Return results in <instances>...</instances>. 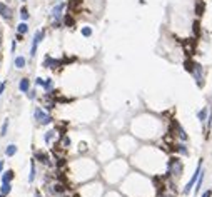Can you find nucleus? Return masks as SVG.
<instances>
[{
  "label": "nucleus",
  "mask_w": 212,
  "mask_h": 197,
  "mask_svg": "<svg viewBox=\"0 0 212 197\" xmlns=\"http://www.w3.org/2000/svg\"><path fill=\"white\" fill-rule=\"evenodd\" d=\"M172 152L175 154H182V155H189V149H187V145L184 142H175L174 145H172Z\"/></svg>",
  "instance_id": "6e6552de"
},
{
  "label": "nucleus",
  "mask_w": 212,
  "mask_h": 197,
  "mask_svg": "<svg viewBox=\"0 0 212 197\" xmlns=\"http://www.w3.org/2000/svg\"><path fill=\"white\" fill-rule=\"evenodd\" d=\"M54 135H55V130H48V132H45V135H44V140H45L47 144H50L52 139H54Z\"/></svg>",
  "instance_id": "5701e85b"
},
{
  "label": "nucleus",
  "mask_w": 212,
  "mask_h": 197,
  "mask_svg": "<svg viewBox=\"0 0 212 197\" xmlns=\"http://www.w3.org/2000/svg\"><path fill=\"white\" fill-rule=\"evenodd\" d=\"M52 87H54V82H52V79H47L45 82H44V89H45L47 92H48V90H52Z\"/></svg>",
  "instance_id": "cd10ccee"
},
{
  "label": "nucleus",
  "mask_w": 212,
  "mask_h": 197,
  "mask_svg": "<svg viewBox=\"0 0 212 197\" xmlns=\"http://www.w3.org/2000/svg\"><path fill=\"white\" fill-rule=\"evenodd\" d=\"M202 197H212V191H210V189H209V191H206L202 194Z\"/></svg>",
  "instance_id": "2f4dec72"
},
{
  "label": "nucleus",
  "mask_w": 212,
  "mask_h": 197,
  "mask_svg": "<svg viewBox=\"0 0 212 197\" xmlns=\"http://www.w3.org/2000/svg\"><path fill=\"white\" fill-rule=\"evenodd\" d=\"M15 67H17V69H23V67H25V59H23V57H17V59H15Z\"/></svg>",
  "instance_id": "393cba45"
},
{
  "label": "nucleus",
  "mask_w": 212,
  "mask_h": 197,
  "mask_svg": "<svg viewBox=\"0 0 212 197\" xmlns=\"http://www.w3.org/2000/svg\"><path fill=\"white\" fill-rule=\"evenodd\" d=\"M2 197H7V195H2Z\"/></svg>",
  "instance_id": "4c0bfd02"
},
{
  "label": "nucleus",
  "mask_w": 212,
  "mask_h": 197,
  "mask_svg": "<svg viewBox=\"0 0 212 197\" xmlns=\"http://www.w3.org/2000/svg\"><path fill=\"white\" fill-rule=\"evenodd\" d=\"M35 82H37V85H44V82H45V80L40 79V77H37V80H35Z\"/></svg>",
  "instance_id": "473e14b6"
},
{
  "label": "nucleus",
  "mask_w": 212,
  "mask_h": 197,
  "mask_svg": "<svg viewBox=\"0 0 212 197\" xmlns=\"http://www.w3.org/2000/svg\"><path fill=\"white\" fill-rule=\"evenodd\" d=\"M19 89L22 90V92H28L30 90V80L28 79H22L19 82Z\"/></svg>",
  "instance_id": "dca6fc26"
},
{
  "label": "nucleus",
  "mask_w": 212,
  "mask_h": 197,
  "mask_svg": "<svg viewBox=\"0 0 212 197\" xmlns=\"http://www.w3.org/2000/svg\"><path fill=\"white\" fill-rule=\"evenodd\" d=\"M0 14H2V17L5 19V20H10L12 19V10L7 5H3V3H0Z\"/></svg>",
  "instance_id": "4468645a"
},
{
  "label": "nucleus",
  "mask_w": 212,
  "mask_h": 197,
  "mask_svg": "<svg viewBox=\"0 0 212 197\" xmlns=\"http://www.w3.org/2000/svg\"><path fill=\"white\" fill-rule=\"evenodd\" d=\"M202 14H204V0H197V3H195V15L201 17Z\"/></svg>",
  "instance_id": "f3484780"
},
{
  "label": "nucleus",
  "mask_w": 212,
  "mask_h": 197,
  "mask_svg": "<svg viewBox=\"0 0 212 197\" xmlns=\"http://www.w3.org/2000/svg\"><path fill=\"white\" fill-rule=\"evenodd\" d=\"M60 139H62V142H64L65 149H67V147H70V139H69L67 135H64V137H60Z\"/></svg>",
  "instance_id": "7c9ffc66"
},
{
  "label": "nucleus",
  "mask_w": 212,
  "mask_h": 197,
  "mask_svg": "<svg viewBox=\"0 0 212 197\" xmlns=\"http://www.w3.org/2000/svg\"><path fill=\"white\" fill-rule=\"evenodd\" d=\"M182 172H184V164L177 155H172L167 161V175L169 177H181Z\"/></svg>",
  "instance_id": "f257e3e1"
},
{
  "label": "nucleus",
  "mask_w": 212,
  "mask_h": 197,
  "mask_svg": "<svg viewBox=\"0 0 212 197\" xmlns=\"http://www.w3.org/2000/svg\"><path fill=\"white\" fill-rule=\"evenodd\" d=\"M2 169H3V161H0V172H2Z\"/></svg>",
  "instance_id": "c9c22d12"
},
{
  "label": "nucleus",
  "mask_w": 212,
  "mask_h": 197,
  "mask_svg": "<svg viewBox=\"0 0 212 197\" xmlns=\"http://www.w3.org/2000/svg\"><path fill=\"white\" fill-rule=\"evenodd\" d=\"M65 189H67V187H65L62 182H57L55 186H52L50 192H52V194H55V195H62L64 192H65Z\"/></svg>",
  "instance_id": "f8f14e48"
},
{
  "label": "nucleus",
  "mask_w": 212,
  "mask_h": 197,
  "mask_svg": "<svg viewBox=\"0 0 212 197\" xmlns=\"http://www.w3.org/2000/svg\"><path fill=\"white\" fill-rule=\"evenodd\" d=\"M182 47H184V54L187 57H192L195 54V39H189L182 42Z\"/></svg>",
  "instance_id": "39448f33"
},
{
  "label": "nucleus",
  "mask_w": 212,
  "mask_h": 197,
  "mask_svg": "<svg viewBox=\"0 0 212 197\" xmlns=\"http://www.w3.org/2000/svg\"><path fill=\"white\" fill-rule=\"evenodd\" d=\"M27 30H28V25H27V23L25 22H22V23H19V27H17V32H19V34H27Z\"/></svg>",
  "instance_id": "b1692460"
},
{
  "label": "nucleus",
  "mask_w": 212,
  "mask_h": 197,
  "mask_svg": "<svg viewBox=\"0 0 212 197\" xmlns=\"http://www.w3.org/2000/svg\"><path fill=\"white\" fill-rule=\"evenodd\" d=\"M44 30H39L37 34L34 35V42H32V50H30V55L32 57H35V52H37V47H39V44H40V40L44 39Z\"/></svg>",
  "instance_id": "423d86ee"
},
{
  "label": "nucleus",
  "mask_w": 212,
  "mask_h": 197,
  "mask_svg": "<svg viewBox=\"0 0 212 197\" xmlns=\"http://www.w3.org/2000/svg\"><path fill=\"white\" fill-rule=\"evenodd\" d=\"M10 191H12V186H10V182H5V184H2V187H0V192H2V195H9V194H10Z\"/></svg>",
  "instance_id": "a211bd4d"
},
{
  "label": "nucleus",
  "mask_w": 212,
  "mask_h": 197,
  "mask_svg": "<svg viewBox=\"0 0 212 197\" xmlns=\"http://www.w3.org/2000/svg\"><path fill=\"white\" fill-rule=\"evenodd\" d=\"M202 182H204V170L201 172V175H199V180H197V187H195V194H199V192H201Z\"/></svg>",
  "instance_id": "a878e982"
},
{
  "label": "nucleus",
  "mask_w": 212,
  "mask_h": 197,
  "mask_svg": "<svg viewBox=\"0 0 212 197\" xmlns=\"http://www.w3.org/2000/svg\"><path fill=\"white\" fill-rule=\"evenodd\" d=\"M82 35H84V37H90V35H92V28H90V27H84V28H82Z\"/></svg>",
  "instance_id": "c756f323"
},
{
  "label": "nucleus",
  "mask_w": 212,
  "mask_h": 197,
  "mask_svg": "<svg viewBox=\"0 0 212 197\" xmlns=\"http://www.w3.org/2000/svg\"><path fill=\"white\" fill-rule=\"evenodd\" d=\"M5 154L9 155V157H12V155H15V154H17V145H14V144H10V145H7V149H5Z\"/></svg>",
  "instance_id": "aec40b11"
},
{
  "label": "nucleus",
  "mask_w": 212,
  "mask_h": 197,
  "mask_svg": "<svg viewBox=\"0 0 212 197\" xmlns=\"http://www.w3.org/2000/svg\"><path fill=\"white\" fill-rule=\"evenodd\" d=\"M12 179H14V170H7L5 174L2 175V184H5V182H10Z\"/></svg>",
  "instance_id": "412c9836"
},
{
  "label": "nucleus",
  "mask_w": 212,
  "mask_h": 197,
  "mask_svg": "<svg viewBox=\"0 0 212 197\" xmlns=\"http://www.w3.org/2000/svg\"><path fill=\"white\" fill-rule=\"evenodd\" d=\"M192 30H194V39H199V37H201V23H199V20L194 22Z\"/></svg>",
  "instance_id": "6ab92c4d"
},
{
  "label": "nucleus",
  "mask_w": 212,
  "mask_h": 197,
  "mask_svg": "<svg viewBox=\"0 0 212 197\" xmlns=\"http://www.w3.org/2000/svg\"><path fill=\"white\" fill-rule=\"evenodd\" d=\"M3 90H5V82H2V84H0V94H3Z\"/></svg>",
  "instance_id": "72a5a7b5"
},
{
  "label": "nucleus",
  "mask_w": 212,
  "mask_h": 197,
  "mask_svg": "<svg viewBox=\"0 0 212 197\" xmlns=\"http://www.w3.org/2000/svg\"><path fill=\"white\" fill-rule=\"evenodd\" d=\"M184 69H185V72H189L190 75H192V72H194V69H195V62L190 57H187V59L184 60Z\"/></svg>",
  "instance_id": "ddd939ff"
},
{
  "label": "nucleus",
  "mask_w": 212,
  "mask_h": 197,
  "mask_svg": "<svg viewBox=\"0 0 212 197\" xmlns=\"http://www.w3.org/2000/svg\"><path fill=\"white\" fill-rule=\"evenodd\" d=\"M28 17H30V14H28L27 7H22V9H20V19H22V20H27Z\"/></svg>",
  "instance_id": "bb28decb"
},
{
  "label": "nucleus",
  "mask_w": 212,
  "mask_h": 197,
  "mask_svg": "<svg viewBox=\"0 0 212 197\" xmlns=\"http://www.w3.org/2000/svg\"><path fill=\"white\" fill-rule=\"evenodd\" d=\"M192 77L195 79V84H197V87H202V85H204V80H202L204 70H202V65H201V64L195 62V69H194V72H192Z\"/></svg>",
  "instance_id": "20e7f679"
},
{
  "label": "nucleus",
  "mask_w": 212,
  "mask_h": 197,
  "mask_svg": "<svg viewBox=\"0 0 212 197\" xmlns=\"http://www.w3.org/2000/svg\"><path fill=\"white\" fill-rule=\"evenodd\" d=\"M209 107H202V110H199L197 112V119L201 124H204V122H207V117H209Z\"/></svg>",
  "instance_id": "9b49d317"
},
{
  "label": "nucleus",
  "mask_w": 212,
  "mask_h": 197,
  "mask_svg": "<svg viewBox=\"0 0 212 197\" xmlns=\"http://www.w3.org/2000/svg\"><path fill=\"white\" fill-rule=\"evenodd\" d=\"M35 197H42V194H40V192L37 191V192H35Z\"/></svg>",
  "instance_id": "e433bc0d"
},
{
  "label": "nucleus",
  "mask_w": 212,
  "mask_h": 197,
  "mask_svg": "<svg viewBox=\"0 0 212 197\" xmlns=\"http://www.w3.org/2000/svg\"><path fill=\"white\" fill-rule=\"evenodd\" d=\"M34 161H40L42 164L48 166V164H50V155L47 152H42V150H37V152L34 154Z\"/></svg>",
  "instance_id": "9d476101"
},
{
  "label": "nucleus",
  "mask_w": 212,
  "mask_h": 197,
  "mask_svg": "<svg viewBox=\"0 0 212 197\" xmlns=\"http://www.w3.org/2000/svg\"><path fill=\"white\" fill-rule=\"evenodd\" d=\"M159 197H174V195H172V194H165V192H164V194H160Z\"/></svg>",
  "instance_id": "f704fd0d"
},
{
  "label": "nucleus",
  "mask_w": 212,
  "mask_h": 197,
  "mask_svg": "<svg viewBox=\"0 0 212 197\" xmlns=\"http://www.w3.org/2000/svg\"><path fill=\"white\" fill-rule=\"evenodd\" d=\"M35 174H37V170H35V162L32 161V164H30V175H28V182H34Z\"/></svg>",
  "instance_id": "4be33fe9"
},
{
  "label": "nucleus",
  "mask_w": 212,
  "mask_h": 197,
  "mask_svg": "<svg viewBox=\"0 0 212 197\" xmlns=\"http://www.w3.org/2000/svg\"><path fill=\"white\" fill-rule=\"evenodd\" d=\"M60 65H62V60H57V59H52V57H45V60H44V67L47 69H59Z\"/></svg>",
  "instance_id": "1a4fd4ad"
},
{
  "label": "nucleus",
  "mask_w": 212,
  "mask_h": 197,
  "mask_svg": "<svg viewBox=\"0 0 212 197\" xmlns=\"http://www.w3.org/2000/svg\"><path fill=\"white\" fill-rule=\"evenodd\" d=\"M65 9V3H59V5H55L54 7V10H52V17L55 19V25L59 27L60 25V22H59V19L62 17V12Z\"/></svg>",
  "instance_id": "0eeeda50"
},
{
  "label": "nucleus",
  "mask_w": 212,
  "mask_h": 197,
  "mask_svg": "<svg viewBox=\"0 0 212 197\" xmlns=\"http://www.w3.org/2000/svg\"><path fill=\"white\" fill-rule=\"evenodd\" d=\"M202 170H204V169H202V161H201V162H199V166H197V169H195V172L192 174V177H190V180L187 182V186L184 187V194H189V191L194 187V184L199 180V175H201Z\"/></svg>",
  "instance_id": "7ed1b4c3"
},
{
  "label": "nucleus",
  "mask_w": 212,
  "mask_h": 197,
  "mask_svg": "<svg viewBox=\"0 0 212 197\" xmlns=\"http://www.w3.org/2000/svg\"><path fill=\"white\" fill-rule=\"evenodd\" d=\"M7 130H9V119H7L5 122H3V125H2V130H0V135H7Z\"/></svg>",
  "instance_id": "c85d7f7f"
},
{
  "label": "nucleus",
  "mask_w": 212,
  "mask_h": 197,
  "mask_svg": "<svg viewBox=\"0 0 212 197\" xmlns=\"http://www.w3.org/2000/svg\"><path fill=\"white\" fill-rule=\"evenodd\" d=\"M34 117H35V120H37L39 124H42V125H48V124H52V120H54V119L48 115V114L44 112L40 107H37L34 110Z\"/></svg>",
  "instance_id": "f03ea898"
},
{
  "label": "nucleus",
  "mask_w": 212,
  "mask_h": 197,
  "mask_svg": "<svg viewBox=\"0 0 212 197\" xmlns=\"http://www.w3.org/2000/svg\"><path fill=\"white\" fill-rule=\"evenodd\" d=\"M62 22H64L65 27H74L75 25V20H74V17H72V14H65Z\"/></svg>",
  "instance_id": "2eb2a0df"
}]
</instances>
